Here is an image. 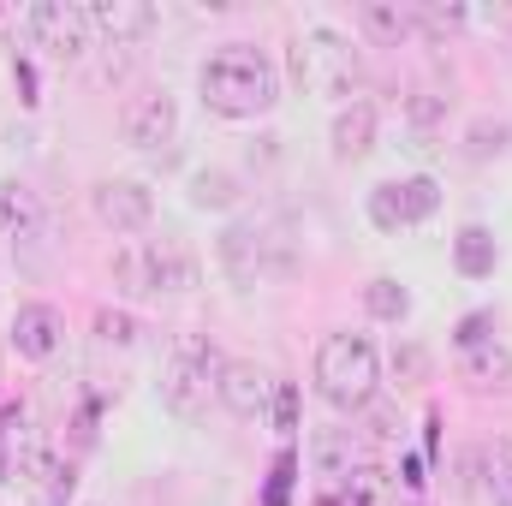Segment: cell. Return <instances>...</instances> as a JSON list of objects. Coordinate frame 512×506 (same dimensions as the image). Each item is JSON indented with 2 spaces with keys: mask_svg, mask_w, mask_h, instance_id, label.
Listing matches in <instances>:
<instances>
[{
  "mask_svg": "<svg viewBox=\"0 0 512 506\" xmlns=\"http://www.w3.org/2000/svg\"><path fill=\"white\" fill-rule=\"evenodd\" d=\"M495 262H501V245H495L489 227H465V233L453 239V268H459L465 280H489Z\"/></svg>",
  "mask_w": 512,
  "mask_h": 506,
  "instance_id": "obj_17",
  "label": "cell"
},
{
  "mask_svg": "<svg viewBox=\"0 0 512 506\" xmlns=\"http://www.w3.org/2000/svg\"><path fill=\"white\" fill-rule=\"evenodd\" d=\"M507 149V126L501 120H477V126L465 131V155L471 161H489V155H501Z\"/></svg>",
  "mask_w": 512,
  "mask_h": 506,
  "instance_id": "obj_24",
  "label": "cell"
},
{
  "mask_svg": "<svg viewBox=\"0 0 512 506\" xmlns=\"http://www.w3.org/2000/svg\"><path fill=\"white\" fill-rule=\"evenodd\" d=\"M221 364H227V358L215 352V340L179 334V340H173V358H167V370H161V405H167L173 417L197 423V417L209 411V399H215Z\"/></svg>",
  "mask_w": 512,
  "mask_h": 506,
  "instance_id": "obj_4",
  "label": "cell"
},
{
  "mask_svg": "<svg viewBox=\"0 0 512 506\" xmlns=\"http://www.w3.org/2000/svg\"><path fill=\"white\" fill-rule=\"evenodd\" d=\"M274 387H280V381H268V370L227 358V364H221V381H215V399H221V405H227L239 423H262V417H268V399H274Z\"/></svg>",
  "mask_w": 512,
  "mask_h": 506,
  "instance_id": "obj_9",
  "label": "cell"
},
{
  "mask_svg": "<svg viewBox=\"0 0 512 506\" xmlns=\"http://www.w3.org/2000/svg\"><path fill=\"white\" fill-rule=\"evenodd\" d=\"M489 495H495V506H512V453L495 459V471H489Z\"/></svg>",
  "mask_w": 512,
  "mask_h": 506,
  "instance_id": "obj_30",
  "label": "cell"
},
{
  "mask_svg": "<svg viewBox=\"0 0 512 506\" xmlns=\"http://www.w3.org/2000/svg\"><path fill=\"white\" fill-rule=\"evenodd\" d=\"M239 197H245V191H239V179H233L227 167H197V173H191V209H203V215H227Z\"/></svg>",
  "mask_w": 512,
  "mask_h": 506,
  "instance_id": "obj_18",
  "label": "cell"
},
{
  "mask_svg": "<svg viewBox=\"0 0 512 506\" xmlns=\"http://www.w3.org/2000/svg\"><path fill=\"white\" fill-rule=\"evenodd\" d=\"M72 483H78V477H72V465L48 459V465H42V471H36V477H30L24 489H30V501H36V506H66V495H72Z\"/></svg>",
  "mask_w": 512,
  "mask_h": 506,
  "instance_id": "obj_22",
  "label": "cell"
},
{
  "mask_svg": "<svg viewBox=\"0 0 512 506\" xmlns=\"http://www.w3.org/2000/svg\"><path fill=\"white\" fill-rule=\"evenodd\" d=\"M358 24L376 36V42H387V48H399V42H411L423 24H417V6H399V0H364L358 6Z\"/></svg>",
  "mask_w": 512,
  "mask_h": 506,
  "instance_id": "obj_15",
  "label": "cell"
},
{
  "mask_svg": "<svg viewBox=\"0 0 512 506\" xmlns=\"http://www.w3.org/2000/svg\"><path fill=\"white\" fill-rule=\"evenodd\" d=\"M364 310H370L376 322H405V316H411V292H405L393 274H376V280L364 286Z\"/></svg>",
  "mask_w": 512,
  "mask_h": 506,
  "instance_id": "obj_20",
  "label": "cell"
},
{
  "mask_svg": "<svg viewBox=\"0 0 512 506\" xmlns=\"http://www.w3.org/2000/svg\"><path fill=\"white\" fill-rule=\"evenodd\" d=\"M90 215L108 233H143L155 221V191L143 179H96L90 185Z\"/></svg>",
  "mask_w": 512,
  "mask_h": 506,
  "instance_id": "obj_8",
  "label": "cell"
},
{
  "mask_svg": "<svg viewBox=\"0 0 512 506\" xmlns=\"http://www.w3.org/2000/svg\"><path fill=\"white\" fill-rule=\"evenodd\" d=\"M316 465H322L328 477L358 471V441H352V429H346V435H322V441H316Z\"/></svg>",
  "mask_w": 512,
  "mask_h": 506,
  "instance_id": "obj_23",
  "label": "cell"
},
{
  "mask_svg": "<svg viewBox=\"0 0 512 506\" xmlns=\"http://www.w3.org/2000/svg\"><path fill=\"white\" fill-rule=\"evenodd\" d=\"M405 120H411L417 131L447 126V96H429V90H423V96H411V102H405Z\"/></svg>",
  "mask_w": 512,
  "mask_h": 506,
  "instance_id": "obj_25",
  "label": "cell"
},
{
  "mask_svg": "<svg viewBox=\"0 0 512 506\" xmlns=\"http://www.w3.org/2000/svg\"><path fill=\"white\" fill-rule=\"evenodd\" d=\"M60 340H66V316H60L54 304H24V310L12 316V352H18V358L48 364V358L60 352Z\"/></svg>",
  "mask_w": 512,
  "mask_h": 506,
  "instance_id": "obj_11",
  "label": "cell"
},
{
  "mask_svg": "<svg viewBox=\"0 0 512 506\" xmlns=\"http://www.w3.org/2000/svg\"><path fill=\"white\" fill-rule=\"evenodd\" d=\"M441 209V185L429 173H411V179H387L370 191V221L382 233H405V227H423L429 215Z\"/></svg>",
  "mask_w": 512,
  "mask_h": 506,
  "instance_id": "obj_7",
  "label": "cell"
},
{
  "mask_svg": "<svg viewBox=\"0 0 512 506\" xmlns=\"http://www.w3.org/2000/svg\"><path fill=\"white\" fill-rule=\"evenodd\" d=\"M459 376L471 381L477 393H495V387H507L512 381V352L501 346V340L471 346V352H459Z\"/></svg>",
  "mask_w": 512,
  "mask_h": 506,
  "instance_id": "obj_16",
  "label": "cell"
},
{
  "mask_svg": "<svg viewBox=\"0 0 512 506\" xmlns=\"http://www.w3.org/2000/svg\"><path fill=\"white\" fill-rule=\"evenodd\" d=\"M143 262H149V298L161 292H185L197 280V262L179 239H143Z\"/></svg>",
  "mask_w": 512,
  "mask_h": 506,
  "instance_id": "obj_14",
  "label": "cell"
},
{
  "mask_svg": "<svg viewBox=\"0 0 512 506\" xmlns=\"http://www.w3.org/2000/svg\"><path fill=\"white\" fill-rule=\"evenodd\" d=\"M489 328H495L489 316H465V322H459V334H453V346H459V352H471V346H489V340H495Z\"/></svg>",
  "mask_w": 512,
  "mask_h": 506,
  "instance_id": "obj_28",
  "label": "cell"
},
{
  "mask_svg": "<svg viewBox=\"0 0 512 506\" xmlns=\"http://www.w3.org/2000/svg\"><path fill=\"white\" fill-rule=\"evenodd\" d=\"M90 24H96V42L137 48L155 30V6H143V0H90Z\"/></svg>",
  "mask_w": 512,
  "mask_h": 506,
  "instance_id": "obj_12",
  "label": "cell"
},
{
  "mask_svg": "<svg viewBox=\"0 0 512 506\" xmlns=\"http://www.w3.org/2000/svg\"><path fill=\"white\" fill-rule=\"evenodd\" d=\"M96 340L102 346H131L137 340V322H131L126 310H96Z\"/></svg>",
  "mask_w": 512,
  "mask_h": 506,
  "instance_id": "obj_26",
  "label": "cell"
},
{
  "mask_svg": "<svg viewBox=\"0 0 512 506\" xmlns=\"http://www.w3.org/2000/svg\"><path fill=\"white\" fill-rule=\"evenodd\" d=\"M36 227V197L18 179H0V239H24Z\"/></svg>",
  "mask_w": 512,
  "mask_h": 506,
  "instance_id": "obj_19",
  "label": "cell"
},
{
  "mask_svg": "<svg viewBox=\"0 0 512 506\" xmlns=\"http://www.w3.org/2000/svg\"><path fill=\"white\" fill-rule=\"evenodd\" d=\"M108 274H114V286H120L126 298H149V262H143V245H120L114 262H108Z\"/></svg>",
  "mask_w": 512,
  "mask_h": 506,
  "instance_id": "obj_21",
  "label": "cell"
},
{
  "mask_svg": "<svg viewBox=\"0 0 512 506\" xmlns=\"http://www.w3.org/2000/svg\"><path fill=\"white\" fill-rule=\"evenodd\" d=\"M423 370H429V358H423L417 346H399V352H393V376L399 381H423Z\"/></svg>",
  "mask_w": 512,
  "mask_h": 506,
  "instance_id": "obj_29",
  "label": "cell"
},
{
  "mask_svg": "<svg viewBox=\"0 0 512 506\" xmlns=\"http://www.w3.org/2000/svg\"><path fill=\"white\" fill-rule=\"evenodd\" d=\"M197 96L221 120H262L280 102V72H274V60L262 48H251V42H221L197 66Z\"/></svg>",
  "mask_w": 512,
  "mask_h": 506,
  "instance_id": "obj_1",
  "label": "cell"
},
{
  "mask_svg": "<svg viewBox=\"0 0 512 506\" xmlns=\"http://www.w3.org/2000/svg\"><path fill=\"white\" fill-rule=\"evenodd\" d=\"M215 262H221V274H227L239 292H251V286H262V280L298 268L292 239H280V233L262 227V221H233V227H221V239H215Z\"/></svg>",
  "mask_w": 512,
  "mask_h": 506,
  "instance_id": "obj_3",
  "label": "cell"
},
{
  "mask_svg": "<svg viewBox=\"0 0 512 506\" xmlns=\"http://www.w3.org/2000/svg\"><path fill=\"white\" fill-rule=\"evenodd\" d=\"M18 24H24V36H30L48 60H66V66L96 48L90 6H78V0H36L30 12H18Z\"/></svg>",
  "mask_w": 512,
  "mask_h": 506,
  "instance_id": "obj_6",
  "label": "cell"
},
{
  "mask_svg": "<svg viewBox=\"0 0 512 506\" xmlns=\"http://www.w3.org/2000/svg\"><path fill=\"white\" fill-rule=\"evenodd\" d=\"M376 102H346L328 126V143H334V161H364L376 149Z\"/></svg>",
  "mask_w": 512,
  "mask_h": 506,
  "instance_id": "obj_13",
  "label": "cell"
},
{
  "mask_svg": "<svg viewBox=\"0 0 512 506\" xmlns=\"http://www.w3.org/2000/svg\"><path fill=\"white\" fill-rule=\"evenodd\" d=\"M382 387V358L364 334H328L316 346V393L334 411H364Z\"/></svg>",
  "mask_w": 512,
  "mask_h": 506,
  "instance_id": "obj_2",
  "label": "cell"
},
{
  "mask_svg": "<svg viewBox=\"0 0 512 506\" xmlns=\"http://www.w3.org/2000/svg\"><path fill=\"white\" fill-rule=\"evenodd\" d=\"M268 417H274V429H280V435H292V429H298V393H292V381H280V387H274Z\"/></svg>",
  "mask_w": 512,
  "mask_h": 506,
  "instance_id": "obj_27",
  "label": "cell"
},
{
  "mask_svg": "<svg viewBox=\"0 0 512 506\" xmlns=\"http://www.w3.org/2000/svg\"><path fill=\"white\" fill-rule=\"evenodd\" d=\"M173 137H179V102H173L167 90H149V96H137L126 108V143L131 149L155 155V149H167Z\"/></svg>",
  "mask_w": 512,
  "mask_h": 506,
  "instance_id": "obj_10",
  "label": "cell"
},
{
  "mask_svg": "<svg viewBox=\"0 0 512 506\" xmlns=\"http://www.w3.org/2000/svg\"><path fill=\"white\" fill-rule=\"evenodd\" d=\"M292 72H298V84L304 90H316V96H352V84H358V48H352V36H340L334 24H310L298 42H292Z\"/></svg>",
  "mask_w": 512,
  "mask_h": 506,
  "instance_id": "obj_5",
  "label": "cell"
}]
</instances>
